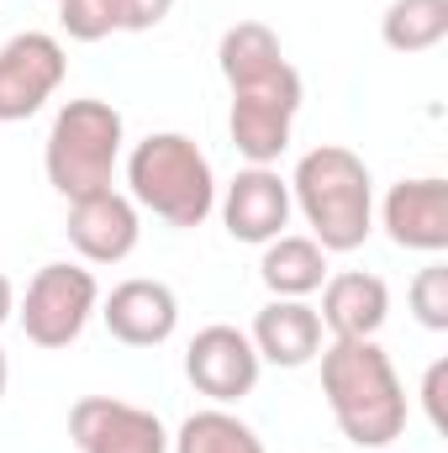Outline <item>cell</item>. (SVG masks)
I'll list each match as a JSON object with an SVG mask.
<instances>
[{"instance_id": "1", "label": "cell", "mask_w": 448, "mask_h": 453, "mask_svg": "<svg viewBox=\"0 0 448 453\" xmlns=\"http://www.w3.org/2000/svg\"><path fill=\"white\" fill-rule=\"evenodd\" d=\"M322 395L337 433L353 449H390L406 433V385L380 338H333L322 342Z\"/></svg>"}, {"instance_id": "2", "label": "cell", "mask_w": 448, "mask_h": 453, "mask_svg": "<svg viewBox=\"0 0 448 453\" xmlns=\"http://www.w3.org/2000/svg\"><path fill=\"white\" fill-rule=\"evenodd\" d=\"M290 206L312 226L306 237H317L328 253H353L375 232V174L353 148L317 142L296 158Z\"/></svg>"}, {"instance_id": "3", "label": "cell", "mask_w": 448, "mask_h": 453, "mask_svg": "<svg viewBox=\"0 0 448 453\" xmlns=\"http://www.w3.org/2000/svg\"><path fill=\"white\" fill-rule=\"evenodd\" d=\"M217 169L201 153L196 137L185 132H148L143 142H132L127 153V196L137 211H153L158 222L180 226H201L217 211Z\"/></svg>"}, {"instance_id": "4", "label": "cell", "mask_w": 448, "mask_h": 453, "mask_svg": "<svg viewBox=\"0 0 448 453\" xmlns=\"http://www.w3.org/2000/svg\"><path fill=\"white\" fill-rule=\"evenodd\" d=\"M121 142H127V121H121V111L112 101H96V96L64 101L53 127H48V142H42L48 185L64 201L112 190L116 164H121Z\"/></svg>"}, {"instance_id": "5", "label": "cell", "mask_w": 448, "mask_h": 453, "mask_svg": "<svg viewBox=\"0 0 448 453\" xmlns=\"http://www.w3.org/2000/svg\"><path fill=\"white\" fill-rule=\"evenodd\" d=\"M101 311V285L85 264H42L32 280H27V296L16 301V322L32 348H69L80 342V333L90 327V317Z\"/></svg>"}, {"instance_id": "6", "label": "cell", "mask_w": 448, "mask_h": 453, "mask_svg": "<svg viewBox=\"0 0 448 453\" xmlns=\"http://www.w3.org/2000/svg\"><path fill=\"white\" fill-rule=\"evenodd\" d=\"M301 101H306V85H301L296 64H285V69H274V74L232 90V111H227L232 148L248 164H280V153L290 148Z\"/></svg>"}, {"instance_id": "7", "label": "cell", "mask_w": 448, "mask_h": 453, "mask_svg": "<svg viewBox=\"0 0 448 453\" xmlns=\"http://www.w3.org/2000/svg\"><path fill=\"white\" fill-rule=\"evenodd\" d=\"M69 58L53 32H16L0 42V121L37 116L64 85Z\"/></svg>"}, {"instance_id": "8", "label": "cell", "mask_w": 448, "mask_h": 453, "mask_svg": "<svg viewBox=\"0 0 448 453\" xmlns=\"http://www.w3.org/2000/svg\"><path fill=\"white\" fill-rule=\"evenodd\" d=\"M259 374H264L259 348H253V338H248L243 327H232V322L201 327V333L190 338V348H185V380H190L212 406H237L243 395H253Z\"/></svg>"}, {"instance_id": "9", "label": "cell", "mask_w": 448, "mask_h": 453, "mask_svg": "<svg viewBox=\"0 0 448 453\" xmlns=\"http://www.w3.org/2000/svg\"><path fill=\"white\" fill-rule=\"evenodd\" d=\"M217 211L232 242H248V248H264L274 242L285 226H290V180L274 169V164H248L237 169V180L217 190Z\"/></svg>"}, {"instance_id": "10", "label": "cell", "mask_w": 448, "mask_h": 453, "mask_svg": "<svg viewBox=\"0 0 448 453\" xmlns=\"http://www.w3.org/2000/svg\"><path fill=\"white\" fill-rule=\"evenodd\" d=\"M69 438L80 453H169V427L132 401L85 395L69 406Z\"/></svg>"}, {"instance_id": "11", "label": "cell", "mask_w": 448, "mask_h": 453, "mask_svg": "<svg viewBox=\"0 0 448 453\" xmlns=\"http://www.w3.org/2000/svg\"><path fill=\"white\" fill-rule=\"evenodd\" d=\"M380 226L396 248L406 253H448V180L444 174H417L385 190Z\"/></svg>"}, {"instance_id": "12", "label": "cell", "mask_w": 448, "mask_h": 453, "mask_svg": "<svg viewBox=\"0 0 448 453\" xmlns=\"http://www.w3.org/2000/svg\"><path fill=\"white\" fill-rule=\"evenodd\" d=\"M64 232H69V248L85 264H121V258H132V248L143 237V211L132 206V196H121L112 185V190L69 201Z\"/></svg>"}, {"instance_id": "13", "label": "cell", "mask_w": 448, "mask_h": 453, "mask_svg": "<svg viewBox=\"0 0 448 453\" xmlns=\"http://www.w3.org/2000/svg\"><path fill=\"white\" fill-rule=\"evenodd\" d=\"M121 348H164L180 327V296L164 280H121L96 311Z\"/></svg>"}, {"instance_id": "14", "label": "cell", "mask_w": 448, "mask_h": 453, "mask_svg": "<svg viewBox=\"0 0 448 453\" xmlns=\"http://www.w3.org/2000/svg\"><path fill=\"white\" fill-rule=\"evenodd\" d=\"M322 333L328 338H380L390 317V285L369 269H337L322 280Z\"/></svg>"}, {"instance_id": "15", "label": "cell", "mask_w": 448, "mask_h": 453, "mask_svg": "<svg viewBox=\"0 0 448 453\" xmlns=\"http://www.w3.org/2000/svg\"><path fill=\"white\" fill-rule=\"evenodd\" d=\"M248 338H253L264 364H274V369H306V364H317L328 333H322V317H317L312 301H274L269 296L259 306Z\"/></svg>"}, {"instance_id": "16", "label": "cell", "mask_w": 448, "mask_h": 453, "mask_svg": "<svg viewBox=\"0 0 448 453\" xmlns=\"http://www.w3.org/2000/svg\"><path fill=\"white\" fill-rule=\"evenodd\" d=\"M259 280L274 301H306L322 290L328 280V248L317 237H301V232H280L274 242H264L259 253Z\"/></svg>"}, {"instance_id": "17", "label": "cell", "mask_w": 448, "mask_h": 453, "mask_svg": "<svg viewBox=\"0 0 448 453\" xmlns=\"http://www.w3.org/2000/svg\"><path fill=\"white\" fill-rule=\"evenodd\" d=\"M280 64H290V58H285L280 37H274L264 21H232L222 32V42H217V69H222L227 90L253 85V80L274 74Z\"/></svg>"}, {"instance_id": "18", "label": "cell", "mask_w": 448, "mask_h": 453, "mask_svg": "<svg viewBox=\"0 0 448 453\" xmlns=\"http://www.w3.org/2000/svg\"><path fill=\"white\" fill-rule=\"evenodd\" d=\"M169 453H269V449L232 406H206V411H190L180 422V433L169 438Z\"/></svg>"}, {"instance_id": "19", "label": "cell", "mask_w": 448, "mask_h": 453, "mask_svg": "<svg viewBox=\"0 0 448 453\" xmlns=\"http://www.w3.org/2000/svg\"><path fill=\"white\" fill-rule=\"evenodd\" d=\"M380 37L390 53H433L448 37V0H390Z\"/></svg>"}, {"instance_id": "20", "label": "cell", "mask_w": 448, "mask_h": 453, "mask_svg": "<svg viewBox=\"0 0 448 453\" xmlns=\"http://www.w3.org/2000/svg\"><path fill=\"white\" fill-rule=\"evenodd\" d=\"M406 301H412V317H417L428 333H448V264L444 258H433L428 269H417Z\"/></svg>"}, {"instance_id": "21", "label": "cell", "mask_w": 448, "mask_h": 453, "mask_svg": "<svg viewBox=\"0 0 448 453\" xmlns=\"http://www.w3.org/2000/svg\"><path fill=\"white\" fill-rule=\"evenodd\" d=\"M58 27L74 42H101V37L121 32L116 27V0H58Z\"/></svg>"}, {"instance_id": "22", "label": "cell", "mask_w": 448, "mask_h": 453, "mask_svg": "<svg viewBox=\"0 0 448 453\" xmlns=\"http://www.w3.org/2000/svg\"><path fill=\"white\" fill-rule=\"evenodd\" d=\"M174 11V0H116V27L121 32H153L164 27Z\"/></svg>"}, {"instance_id": "23", "label": "cell", "mask_w": 448, "mask_h": 453, "mask_svg": "<svg viewBox=\"0 0 448 453\" xmlns=\"http://www.w3.org/2000/svg\"><path fill=\"white\" fill-rule=\"evenodd\" d=\"M444 390H448V358H438V364H428V374H422V406H428V422H433V433H448Z\"/></svg>"}, {"instance_id": "24", "label": "cell", "mask_w": 448, "mask_h": 453, "mask_svg": "<svg viewBox=\"0 0 448 453\" xmlns=\"http://www.w3.org/2000/svg\"><path fill=\"white\" fill-rule=\"evenodd\" d=\"M16 317V285H11V274H0V327Z\"/></svg>"}, {"instance_id": "25", "label": "cell", "mask_w": 448, "mask_h": 453, "mask_svg": "<svg viewBox=\"0 0 448 453\" xmlns=\"http://www.w3.org/2000/svg\"><path fill=\"white\" fill-rule=\"evenodd\" d=\"M5 385H11V358H5V348H0V401H5Z\"/></svg>"}]
</instances>
